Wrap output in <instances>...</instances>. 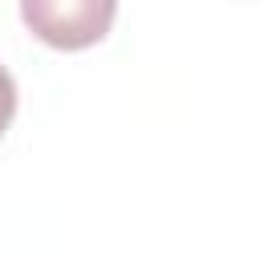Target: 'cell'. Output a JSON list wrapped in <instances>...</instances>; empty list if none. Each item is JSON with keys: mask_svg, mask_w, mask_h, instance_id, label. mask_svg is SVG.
Wrapping results in <instances>:
<instances>
[{"mask_svg": "<svg viewBox=\"0 0 260 260\" xmlns=\"http://www.w3.org/2000/svg\"><path fill=\"white\" fill-rule=\"evenodd\" d=\"M114 0H24L20 20L53 49H85L110 32Z\"/></svg>", "mask_w": 260, "mask_h": 260, "instance_id": "1", "label": "cell"}, {"mask_svg": "<svg viewBox=\"0 0 260 260\" xmlns=\"http://www.w3.org/2000/svg\"><path fill=\"white\" fill-rule=\"evenodd\" d=\"M12 114H16V81H12V73L0 65V138H4L8 122H12Z\"/></svg>", "mask_w": 260, "mask_h": 260, "instance_id": "2", "label": "cell"}]
</instances>
